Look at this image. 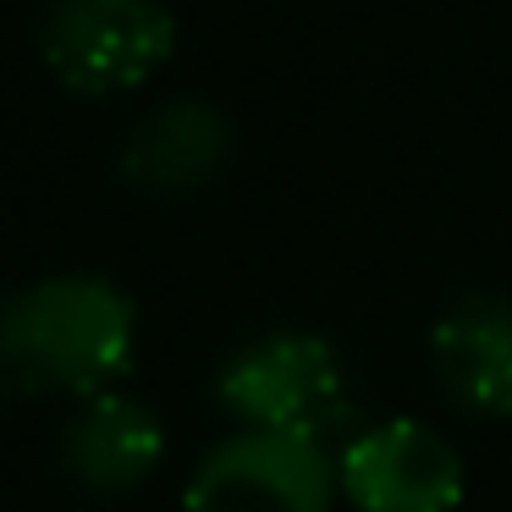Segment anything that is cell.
<instances>
[{
	"instance_id": "6da1fadb",
	"label": "cell",
	"mask_w": 512,
	"mask_h": 512,
	"mask_svg": "<svg viewBox=\"0 0 512 512\" xmlns=\"http://www.w3.org/2000/svg\"><path fill=\"white\" fill-rule=\"evenodd\" d=\"M138 309L105 276H45L0 303V375L39 397H100L133 369Z\"/></svg>"
},
{
	"instance_id": "7a4b0ae2",
	"label": "cell",
	"mask_w": 512,
	"mask_h": 512,
	"mask_svg": "<svg viewBox=\"0 0 512 512\" xmlns=\"http://www.w3.org/2000/svg\"><path fill=\"white\" fill-rule=\"evenodd\" d=\"M215 397L237 419V430L303 435L331 457L364 424L342 353L320 331H265L243 342L215 375Z\"/></svg>"
},
{
	"instance_id": "3957f363",
	"label": "cell",
	"mask_w": 512,
	"mask_h": 512,
	"mask_svg": "<svg viewBox=\"0 0 512 512\" xmlns=\"http://www.w3.org/2000/svg\"><path fill=\"white\" fill-rule=\"evenodd\" d=\"M171 56L177 17L166 12V0H50L39 17V61L83 100L144 89Z\"/></svg>"
},
{
	"instance_id": "277c9868",
	"label": "cell",
	"mask_w": 512,
	"mask_h": 512,
	"mask_svg": "<svg viewBox=\"0 0 512 512\" xmlns=\"http://www.w3.org/2000/svg\"><path fill=\"white\" fill-rule=\"evenodd\" d=\"M336 457L320 441L281 430H232L199 457L182 512H331Z\"/></svg>"
},
{
	"instance_id": "5b68a950",
	"label": "cell",
	"mask_w": 512,
	"mask_h": 512,
	"mask_svg": "<svg viewBox=\"0 0 512 512\" xmlns=\"http://www.w3.org/2000/svg\"><path fill=\"white\" fill-rule=\"evenodd\" d=\"M336 485L358 512H457L468 474L446 430L424 419H375L336 446Z\"/></svg>"
},
{
	"instance_id": "8992f818",
	"label": "cell",
	"mask_w": 512,
	"mask_h": 512,
	"mask_svg": "<svg viewBox=\"0 0 512 512\" xmlns=\"http://www.w3.org/2000/svg\"><path fill=\"white\" fill-rule=\"evenodd\" d=\"M232 149V116L199 94H177V100L149 105L127 127L116 166H122L127 188L149 193V199H188V193L221 182V171L232 166Z\"/></svg>"
},
{
	"instance_id": "52a82bcc",
	"label": "cell",
	"mask_w": 512,
	"mask_h": 512,
	"mask_svg": "<svg viewBox=\"0 0 512 512\" xmlns=\"http://www.w3.org/2000/svg\"><path fill=\"white\" fill-rule=\"evenodd\" d=\"M56 463L89 496H133L166 463V424L127 391L83 397L56 435Z\"/></svg>"
},
{
	"instance_id": "ba28073f",
	"label": "cell",
	"mask_w": 512,
	"mask_h": 512,
	"mask_svg": "<svg viewBox=\"0 0 512 512\" xmlns=\"http://www.w3.org/2000/svg\"><path fill=\"white\" fill-rule=\"evenodd\" d=\"M430 375L457 413L512 419V298L463 292L446 303L430 331Z\"/></svg>"
}]
</instances>
